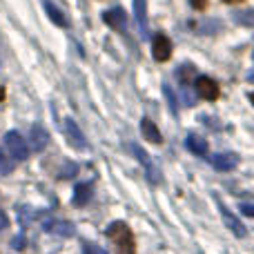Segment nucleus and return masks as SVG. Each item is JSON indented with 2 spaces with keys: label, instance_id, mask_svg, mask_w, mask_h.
I'll use <instances>...</instances> for the list:
<instances>
[{
  "label": "nucleus",
  "instance_id": "14",
  "mask_svg": "<svg viewBox=\"0 0 254 254\" xmlns=\"http://www.w3.org/2000/svg\"><path fill=\"white\" fill-rule=\"evenodd\" d=\"M185 147H188L192 154H196V156H205V154H207L205 138H201V136H196V134H188V136H185Z\"/></svg>",
  "mask_w": 254,
  "mask_h": 254
},
{
  "label": "nucleus",
  "instance_id": "29",
  "mask_svg": "<svg viewBox=\"0 0 254 254\" xmlns=\"http://www.w3.org/2000/svg\"><path fill=\"white\" fill-rule=\"evenodd\" d=\"M250 101H252V103H254V94H252V96H250Z\"/></svg>",
  "mask_w": 254,
  "mask_h": 254
},
{
  "label": "nucleus",
  "instance_id": "25",
  "mask_svg": "<svg viewBox=\"0 0 254 254\" xmlns=\"http://www.w3.org/2000/svg\"><path fill=\"white\" fill-rule=\"evenodd\" d=\"M205 2H207V0H192V7L194 9H203V7H205Z\"/></svg>",
  "mask_w": 254,
  "mask_h": 254
},
{
  "label": "nucleus",
  "instance_id": "8",
  "mask_svg": "<svg viewBox=\"0 0 254 254\" xmlns=\"http://www.w3.org/2000/svg\"><path fill=\"white\" fill-rule=\"evenodd\" d=\"M103 20H105L110 27H114L116 31L125 34V29H127V16H125L123 9H110V11H105V13H103Z\"/></svg>",
  "mask_w": 254,
  "mask_h": 254
},
{
  "label": "nucleus",
  "instance_id": "18",
  "mask_svg": "<svg viewBox=\"0 0 254 254\" xmlns=\"http://www.w3.org/2000/svg\"><path fill=\"white\" fill-rule=\"evenodd\" d=\"M163 94H165V98H167V105H170V110L176 114V112H179V107H176V96H174V92H172L170 85H163Z\"/></svg>",
  "mask_w": 254,
  "mask_h": 254
},
{
  "label": "nucleus",
  "instance_id": "4",
  "mask_svg": "<svg viewBox=\"0 0 254 254\" xmlns=\"http://www.w3.org/2000/svg\"><path fill=\"white\" fill-rule=\"evenodd\" d=\"M194 87H196L198 96L205 98V101H216V98L221 96L219 85H216L212 78H207V76H198L196 83H194Z\"/></svg>",
  "mask_w": 254,
  "mask_h": 254
},
{
  "label": "nucleus",
  "instance_id": "19",
  "mask_svg": "<svg viewBox=\"0 0 254 254\" xmlns=\"http://www.w3.org/2000/svg\"><path fill=\"white\" fill-rule=\"evenodd\" d=\"M11 170H13V163L9 161V156H4V154L0 152V174H9Z\"/></svg>",
  "mask_w": 254,
  "mask_h": 254
},
{
  "label": "nucleus",
  "instance_id": "9",
  "mask_svg": "<svg viewBox=\"0 0 254 254\" xmlns=\"http://www.w3.org/2000/svg\"><path fill=\"white\" fill-rule=\"evenodd\" d=\"M134 18L140 27V36L149 38V27H147V2L145 0H134Z\"/></svg>",
  "mask_w": 254,
  "mask_h": 254
},
{
  "label": "nucleus",
  "instance_id": "17",
  "mask_svg": "<svg viewBox=\"0 0 254 254\" xmlns=\"http://www.w3.org/2000/svg\"><path fill=\"white\" fill-rule=\"evenodd\" d=\"M234 22L243 27H254V9H246V11H237L234 13Z\"/></svg>",
  "mask_w": 254,
  "mask_h": 254
},
{
  "label": "nucleus",
  "instance_id": "22",
  "mask_svg": "<svg viewBox=\"0 0 254 254\" xmlns=\"http://www.w3.org/2000/svg\"><path fill=\"white\" fill-rule=\"evenodd\" d=\"M11 248H13V250H22V248H25V237H16V239H13Z\"/></svg>",
  "mask_w": 254,
  "mask_h": 254
},
{
  "label": "nucleus",
  "instance_id": "2",
  "mask_svg": "<svg viewBox=\"0 0 254 254\" xmlns=\"http://www.w3.org/2000/svg\"><path fill=\"white\" fill-rule=\"evenodd\" d=\"M4 147H7L9 156L16 158V161H25L29 156V147H27L25 138L18 131H7L4 134Z\"/></svg>",
  "mask_w": 254,
  "mask_h": 254
},
{
  "label": "nucleus",
  "instance_id": "28",
  "mask_svg": "<svg viewBox=\"0 0 254 254\" xmlns=\"http://www.w3.org/2000/svg\"><path fill=\"white\" fill-rule=\"evenodd\" d=\"M250 80H252V83H254V71H252V74H250Z\"/></svg>",
  "mask_w": 254,
  "mask_h": 254
},
{
  "label": "nucleus",
  "instance_id": "24",
  "mask_svg": "<svg viewBox=\"0 0 254 254\" xmlns=\"http://www.w3.org/2000/svg\"><path fill=\"white\" fill-rule=\"evenodd\" d=\"M7 225H9V219H7V214H4V212L0 210V232H2V230L7 228Z\"/></svg>",
  "mask_w": 254,
  "mask_h": 254
},
{
  "label": "nucleus",
  "instance_id": "6",
  "mask_svg": "<svg viewBox=\"0 0 254 254\" xmlns=\"http://www.w3.org/2000/svg\"><path fill=\"white\" fill-rule=\"evenodd\" d=\"M219 210H221V216H223V223H225V225H228V228H230V230H232V232H234V234H237V237H239V239H243V237H246V234H248L246 225H243V223H241V221H239V219H237V216H234V214H232V212H230V210H228V207H225V205H223V203H221V205H219Z\"/></svg>",
  "mask_w": 254,
  "mask_h": 254
},
{
  "label": "nucleus",
  "instance_id": "13",
  "mask_svg": "<svg viewBox=\"0 0 254 254\" xmlns=\"http://www.w3.org/2000/svg\"><path fill=\"white\" fill-rule=\"evenodd\" d=\"M94 194V183H78L74 190V205H87Z\"/></svg>",
  "mask_w": 254,
  "mask_h": 254
},
{
  "label": "nucleus",
  "instance_id": "21",
  "mask_svg": "<svg viewBox=\"0 0 254 254\" xmlns=\"http://www.w3.org/2000/svg\"><path fill=\"white\" fill-rule=\"evenodd\" d=\"M76 170H78L76 165H67L65 170L61 172V176H63V179H69V176H74V174H76Z\"/></svg>",
  "mask_w": 254,
  "mask_h": 254
},
{
  "label": "nucleus",
  "instance_id": "5",
  "mask_svg": "<svg viewBox=\"0 0 254 254\" xmlns=\"http://www.w3.org/2000/svg\"><path fill=\"white\" fill-rule=\"evenodd\" d=\"M152 56L156 58L158 63H165L167 58L172 56V43L165 38V36L158 34L156 38H154V43H152Z\"/></svg>",
  "mask_w": 254,
  "mask_h": 254
},
{
  "label": "nucleus",
  "instance_id": "27",
  "mask_svg": "<svg viewBox=\"0 0 254 254\" xmlns=\"http://www.w3.org/2000/svg\"><path fill=\"white\" fill-rule=\"evenodd\" d=\"M223 2H241V0H223Z\"/></svg>",
  "mask_w": 254,
  "mask_h": 254
},
{
  "label": "nucleus",
  "instance_id": "23",
  "mask_svg": "<svg viewBox=\"0 0 254 254\" xmlns=\"http://www.w3.org/2000/svg\"><path fill=\"white\" fill-rule=\"evenodd\" d=\"M85 252H87V254H107L105 250H101V248L92 246V243H87V246H85Z\"/></svg>",
  "mask_w": 254,
  "mask_h": 254
},
{
  "label": "nucleus",
  "instance_id": "26",
  "mask_svg": "<svg viewBox=\"0 0 254 254\" xmlns=\"http://www.w3.org/2000/svg\"><path fill=\"white\" fill-rule=\"evenodd\" d=\"M2 98H4V89L0 87V101H2Z\"/></svg>",
  "mask_w": 254,
  "mask_h": 254
},
{
  "label": "nucleus",
  "instance_id": "12",
  "mask_svg": "<svg viewBox=\"0 0 254 254\" xmlns=\"http://www.w3.org/2000/svg\"><path fill=\"white\" fill-rule=\"evenodd\" d=\"M43 228L52 234H58V237H74V232H76L74 225L67 223V221H47Z\"/></svg>",
  "mask_w": 254,
  "mask_h": 254
},
{
  "label": "nucleus",
  "instance_id": "20",
  "mask_svg": "<svg viewBox=\"0 0 254 254\" xmlns=\"http://www.w3.org/2000/svg\"><path fill=\"white\" fill-rule=\"evenodd\" d=\"M239 210H241V214H246V216H254V205L252 203H241Z\"/></svg>",
  "mask_w": 254,
  "mask_h": 254
},
{
  "label": "nucleus",
  "instance_id": "1",
  "mask_svg": "<svg viewBox=\"0 0 254 254\" xmlns=\"http://www.w3.org/2000/svg\"><path fill=\"white\" fill-rule=\"evenodd\" d=\"M107 237H110V241L116 246V250L121 254H134V234H131V230L127 228L123 221H116V223H112L110 228H107Z\"/></svg>",
  "mask_w": 254,
  "mask_h": 254
},
{
  "label": "nucleus",
  "instance_id": "16",
  "mask_svg": "<svg viewBox=\"0 0 254 254\" xmlns=\"http://www.w3.org/2000/svg\"><path fill=\"white\" fill-rule=\"evenodd\" d=\"M140 129H143L145 138L152 140V143H161V140H163V136H161V131H158V127L154 125L149 119H143V121H140Z\"/></svg>",
  "mask_w": 254,
  "mask_h": 254
},
{
  "label": "nucleus",
  "instance_id": "10",
  "mask_svg": "<svg viewBox=\"0 0 254 254\" xmlns=\"http://www.w3.org/2000/svg\"><path fill=\"white\" fill-rule=\"evenodd\" d=\"M29 138H31V147H34L36 152H43V149L47 147V143H49V134H47V129H45L43 125L31 127Z\"/></svg>",
  "mask_w": 254,
  "mask_h": 254
},
{
  "label": "nucleus",
  "instance_id": "15",
  "mask_svg": "<svg viewBox=\"0 0 254 254\" xmlns=\"http://www.w3.org/2000/svg\"><path fill=\"white\" fill-rule=\"evenodd\" d=\"M43 7H45V11H47V16L52 18V20L56 22L58 27H67V18H65V13H63L61 9H58L56 4L52 2V0H43Z\"/></svg>",
  "mask_w": 254,
  "mask_h": 254
},
{
  "label": "nucleus",
  "instance_id": "3",
  "mask_svg": "<svg viewBox=\"0 0 254 254\" xmlns=\"http://www.w3.org/2000/svg\"><path fill=\"white\" fill-rule=\"evenodd\" d=\"M131 152L136 154V158H138V163L145 167V172H147V179L152 181V183H158L161 181V174H158V167L152 163V158H149V154L145 152L140 145H136V143H131Z\"/></svg>",
  "mask_w": 254,
  "mask_h": 254
},
{
  "label": "nucleus",
  "instance_id": "7",
  "mask_svg": "<svg viewBox=\"0 0 254 254\" xmlns=\"http://www.w3.org/2000/svg\"><path fill=\"white\" fill-rule=\"evenodd\" d=\"M212 165L219 172H230L239 165V156L234 152H221L216 156H212Z\"/></svg>",
  "mask_w": 254,
  "mask_h": 254
},
{
  "label": "nucleus",
  "instance_id": "11",
  "mask_svg": "<svg viewBox=\"0 0 254 254\" xmlns=\"http://www.w3.org/2000/svg\"><path fill=\"white\" fill-rule=\"evenodd\" d=\"M65 134H67V138H69V143L74 145V147H78V149H83L85 145V136H83V131L78 129V125L74 123L71 119H67L65 121Z\"/></svg>",
  "mask_w": 254,
  "mask_h": 254
}]
</instances>
